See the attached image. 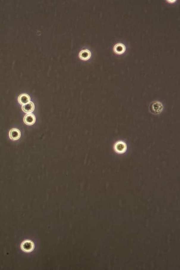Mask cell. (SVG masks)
Segmentation results:
<instances>
[{"instance_id": "cell-1", "label": "cell", "mask_w": 180, "mask_h": 270, "mask_svg": "<svg viewBox=\"0 0 180 270\" xmlns=\"http://www.w3.org/2000/svg\"><path fill=\"white\" fill-rule=\"evenodd\" d=\"M114 149L116 153H123L127 150V145L123 142L118 141L115 144Z\"/></svg>"}, {"instance_id": "cell-2", "label": "cell", "mask_w": 180, "mask_h": 270, "mask_svg": "<svg viewBox=\"0 0 180 270\" xmlns=\"http://www.w3.org/2000/svg\"><path fill=\"white\" fill-rule=\"evenodd\" d=\"M21 137V132L19 129L13 128L9 132V137L12 140H18Z\"/></svg>"}, {"instance_id": "cell-3", "label": "cell", "mask_w": 180, "mask_h": 270, "mask_svg": "<svg viewBox=\"0 0 180 270\" xmlns=\"http://www.w3.org/2000/svg\"><path fill=\"white\" fill-rule=\"evenodd\" d=\"M24 122L28 125H32L36 122V117L34 114L32 113L27 114L24 118Z\"/></svg>"}, {"instance_id": "cell-4", "label": "cell", "mask_w": 180, "mask_h": 270, "mask_svg": "<svg viewBox=\"0 0 180 270\" xmlns=\"http://www.w3.org/2000/svg\"><path fill=\"white\" fill-rule=\"evenodd\" d=\"M21 249L25 252H30L34 249V244L31 241H25L22 243Z\"/></svg>"}, {"instance_id": "cell-5", "label": "cell", "mask_w": 180, "mask_h": 270, "mask_svg": "<svg viewBox=\"0 0 180 270\" xmlns=\"http://www.w3.org/2000/svg\"><path fill=\"white\" fill-rule=\"evenodd\" d=\"M35 109V105L33 102H30L26 104L23 105L22 106V109L23 111L27 114L32 113L34 111Z\"/></svg>"}, {"instance_id": "cell-6", "label": "cell", "mask_w": 180, "mask_h": 270, "mask_svg": "<svg viewBox=\"0 0 180 270\" xmlns=\"http://www.w3.org/2000/svg\"><path fill=\"white\" fill-rule=\"evenodd\" d=\"M18 100L20 104L24 105L30 102L31 97L27 94H23L19 96Z\"/></svg>"}, {"instance_id": "cell-7", "label": "cell", "mask_w": 180, "mask_h": 270, "mask_svg": "<svg viewBox=\"0 0 180 270\" xmlns=\"http://www.w3.org/2000/svg\"><path fill=\"white\" fill-rule=\"evenodd\" d=\"M91 57V52L87 49L82 50L79 54V57L81 59L83 60H87L89 59Z\"/></svg>"}, {"instance_id": "cell-8", "label": "cell", "mask_w": 180, "mask_h": 270, "mask_svg": "<svg viewBox=\"0 0 180 270\" xmlns=\"http://www.w3.org/2000/svg\"><path fill=\"white\" fill-rule=\"evenodd\" d=\"M125 50V46L122 44H117L114 47V51L118 54H122L123 53Z\"/></svg>"}, {"instance_id": "cell-9", "label": "cell", "mask_w": 180, "mask_h": 270, "mask_svg": "<svg viewBox=\"0 0 180 270\" xmlns=\"http://www.w3.org/2000/svg\"><path fill=\"white\" fill-rule=\"evenodd\" d=\"M162 105L160 103H157L154 104L153 105V110L155 111V112H159V111H161L162 108Z\"/></svg>"}]
</instances>
